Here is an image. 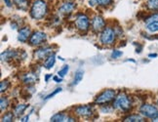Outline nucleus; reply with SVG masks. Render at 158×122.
Listing matches in <instances>:
<instances>
[{
    "label": "nucleus",
    "mask_w": 158,
    "mask_h": 122,
    "mask_svg": "<svg viewBox=\"0 0 158 122\" xmlns=\"http://www.w3.org/2000/svg\"><path fill=\"white\" fill-rule=\"evenodd\" d=\"M51 54H53L52 48L44 47V48H41V49H38V50H36L34 52V57L37 60H46Z\"/></svg>",
    "instance_id": "obj_11"
},
{
    "label": "nucleus",
    "mask_w": 158,
    "mask_h": 122,
    "mask_svg": "<svg viewBox=\"0 0 158 122\" xmlns=\"http://www.w3.org/2000/svg\"><path fill=\"white\" fill-rule=\"evenodd\" d=\"M48 6L44 0H35L30 8V16L34 20H41L46 16Z\"/></svg>",
    "instance_id": "obj_1"
},
{
    "label": "nucleus",
    "mask_w": 158,
    "mask_h": 122,
    "mask_svg": "<svg viewBox=\"0 0 158 122\" xmlns=\"http://www.w3.org/2000/svg\"><path fill=\"white\" fill-rule=\"evenodd\" d=\"M147 7L151 11H158V0H148Z\"/></svg>",
    "instance_id": "obj_21"
},
{
    "label": "nucleus",
    "mask_w": 158,
    "mask_h": 122,
    "mask_svg": "<svg viewBox=\"0 0 158 122\" xmlns=\"http://www.w3.org/2000/svg\"><path fill=\"white\" fill-rule=\"evenodd\" d=\"M28 119H29V115H27V116L22 118V121H28Z\"/></svg>",
    "instance_id": "obj_35"
},
{
    "label": "nucleus",
    "mask_w": 158,
    "mask_h": 122,
    "mask_svg": "<svg viewBox=\"0 0 158 122\" xmlns=\"http://www.w3.org/2000/svg\"><path fill=\"white\" fill-rule=\"evenodd\" d=\"M14 115L15 114H13L12 112H8V113H6L4 116L2 117V120L1 121H3V122H11V121H13V119H14Z\"/></svg>",
    "instance_id": "obj_24"
},
{
    "label": "nucleus",
    "mask_w": 158,
    "mask_h": 122,
    "mask_svg": "<svg viewBox=\"0 0 158 122\" xmlns=\"http://www.w3.org/2000/svg\"><path fill=\"white\" fill-rule=\"evenodd\" d=\"M55 63H56V56H55V54H51L50 56L45 60L44 66L47 69H50L54 66Z\"/></svg>",
    "instance_id": "obj_17"
},
{
    "label": "nucleus",
    "mask_w": 158,
    "mask_h": 122,
    "mask_svg": "<svg viewBox=\"0 0 158 122\" xmlns=\"http://www.w3.org/2000/svg\"><path fill=\"white\" fill-rule=\"evenodd\" d=\"M123 55V53L121 52V51H119V50H114L112 53H111V58L112 59H118V58H120L121 56Z\"/></svg>",
    "instance_id": "obj_29"
},
{
    "label": "nucleus",
    "mask_w": 158,
    "mask_h": 122,
    "mask_svg": "<svg viewBox=\"0 0 158 122\" xmlns=\"http://www.w3.org/2000/svg\"><path fill=\"white\" fill-rule=\"evenodd\" d=\"M69 65H64V68L58 72V75L63 78V77H64V76H65L66 73L69 72Z\"/></svg>",
    "instance_id": "obj_26"
},
{
    "label": "nucleus",
    "mask_w": 158,
    "mask_h": 122,
    "mask_svg": "<svg viewBox=\"0 0 158 122\" xmlns=\"http://www.w3.org/2000/svg\"><path fill=\"white\" fill-rule=\"evenodd\" d=\"M139 112L144 117L152 119V121H158V109L153 105L143 103L139 107Z\"/></svg>",
    "instance_id": "obj_3"
},
{
    "label": "nucleus",
    "mask_w": 158,
    "mask_h": 122,
    "mask_svg": "<svg viewBox=\"0 0 158 122\" xmlns=\"http://www.w3.org/2000/svg\"><path fill=\"white\" fill-rule=\"evenodd\" d=\"M115 36H116V32H115V30L113 28L106 27L102 32L101 42L104 45H111L115 40Z\"/></svg>",
    "instance_id": "obj_5"
},
{
    "label": "nucleus",
    "mask_w": 158,
    "mask_h": 122,
    "mask_svg": "<svg viewBox=\"0 0 158 122\" xmlns=\"http://www.w3.org/2000/svg\"><path fill=\"white\" fill-rule=\"evenodd\" d=\"M23 81L25 84L31 85L36 82V76L34 74H32V73H27V74L23 76Z\"/></svg>",
    "instance_id": "obj_19"
},
{
    "label": "nucleus",
    "mask_w": 158,
    "mask_h": 122,
    "mask_svg": "<svg viewBox=\"0 0 158 122\" xmlns=\"http://www.w3.org/2000/svg\"><path fill=\"white\" fill-rule=\"evenodd\" d=\"M51 121H53V122H64V121L72 122V121H75V119L73 117L68 116V115L60 112V113H56L55 115H53L51 117Z\"/></svg>",
    "instance_id": "obj_13"
},
{
    "label": "nucleus",
    "mask_w": 158,
    "mask_h": 122,
    "mask_svg": "<svg viewBox=\"0 0 158 122\" xmlns=\"http://www.w3.org/2000/svg\"><path fill=\"white\" fill-rule=\"evenodd\" d=\"M112 107L115 109L127 112L132 108V100L125 93H120L117 97H115Z\"/></svg>",
    "instance_id": "obj_2"
},
{
    "label": "nucleus",
    "mask_w": 158,
    "mask_h": 122,
    "mask_svg": "<svg viewBox=\"0 0 158 122\" xmlns=\"http://www.w3.org/2000/svg\"><path fill=\"white\" fill-rule=\"evenodd\" d=\"M4 2H5V4H6V6H7V7H12L11 0H4Z\"/></svg>",
    "instance_id": "obj_32"
},
{
    "label": "nucleus",
    "mask_w": 158,
    "mask_h": 122,
    "mask_svg": "<svg viewBox=\"0 0 158 122\" xmlns=\"http://www.w3.org/2000/svg\"><path fill=\"white\" fill-rule=\"evenodd\" d=\"M14 4L18 7V9H20L22 11H27L28 9V0H13Z\"/></svg>",
    "instance_id": "obj_15"
},
{
    "label": "nucleus",
    "mask_w": 158,
    "mask_h": 122,
    "mask_svg": "<svg viewBox=\"0 0 158 122\" xmlns=\"http://www.w3.org/2000/svg\"><path fill=\"white\" fill-rule=\"evenodd\" d=\"M31 35V30H30L29 27H23L19 30V34H18V40L20 42H27V39L30 37Z\"/></svg>",
    "instance_id": "obj_12"
},
{
    "label": "nucleus",
    "mask_w": 158,
    "mask_h": 122,
    "mask_svg": "<svg viewBox=\"0 0 158 122\" xmlns=\"http://www.w3.org/2000/svg\"><path fill=\"white\" fill-rule=\"evenodd\" d=\"M75 7H76L75 3L68 1V2L63 3L62 5L60 6L59 12H60V14L64 15V16H68V15H70L72 12L74 11Z\"/></svg>",
    "instance_id": "obj_10"
},
{
    "label": "nucleus",
    "mask_w": 158,
    "mask_h": 122,
    "mask_svg": "<svg viewBox=\"0 0 158 122\" xmlns=\"http://www.w3.org/2000/svg\"><path fill=\"white\" fill-rule=\"evenodd\" d=\"M112 3V0H98V4L102 7H106V6L110 5Z\"/></svg>",
    "instance_id": "obj_28"
},
{
    "label": "nucleus",
    "mask_w": 158,
    "mask_h": 122,
    "mask_svg": "<svg viewBox=\"0 0 158 122\" xmlns=\"http://www.w3.org/2000/svg\"><path fill=\"white\" fill-rule=\"evenodd\" d=\"M17 55H18V53L15 50H7V51H5L1 54V60L7 62V61H9V60L16 58Z\"/></svg>",
    "instance_id": "obj_14"
},
{
    "label": "nucleus",
    "mask_w": 158,
    "mask_h": 122,
    "mask_svg": "<svg viewBox=\"0 0 158 122\" xmlns=\"http://www.w3.org/2000/svg\"><path fill=\"white\" fill-rule=\"evenodd\" d=\"M47 39L46 33L42 32H34L29 37V43L33 46H39Z\"/></svg>",
    "instance_id": "obj_7"
},
{
    "label": "nucleus",
    "mask_w": 158,
    "mask_h": 122,
    "mask_svg": "<svg viewBox=\"0 0 158 122\" xmlns=\"http://www.w3.org/2000/svg\"><path fill=\"white\" fill-rule=\"evenodd\" d=\"M74 113L80 117L88 118L92 116L94 111L91 106H78L74 108Z\"/></svg>",
    "instance_id": "obj_8"
},
{
    "label": "nucleus",
    "mask_w": 158,
    "mask_h": 122,
    "mask_svg": "<svg viewBox=\"0 0 158 122\" xmlns=\"http://www.w3.org/2000/svg\"><path fill=\"white\" fill-rule=\"evenodd\" d=\"M27 107V105H26V103H20V105H18L14 108V114H15V116H21V115L23 112H25Z\"/></svg>",
    "instance_id": "obj_18"
},
{
    "label": "nucleus",
    "mask_w": 158,
    "mask_h": 122,
    "mask_svg": "<svg viewBox=\"0 0 158 122\" xmlns=\"http://www.w3.org/2000/svg\"><path fill=\"white\" fill-rule=\"evenodd\" d=\"M50 77H52V75H46V77H45L46 82H48V80H49V78H50Z\"/></svg>",
    "instance_id": "obj_36"
},
{
    "label": "nucleus",
    "mask_w": 158,
    "mask_h": 122,
    "mask_svg": "<svg viewBox=\"0 0 158 122\" xmlns=\"http://www.w3.org/2000/svg\"><path fill=\"white\" fill-rule=\"evenodd\" d=\"M116 96V92L112 89H106L104 92L101 93L98 97L96 98L95 103L97 105H104V103H107L115 99Z\"/></svg>",
    "instance_id": "obj_4"
},
{
    "label": "nucleus",
    "mask_w": 158,
    "mask_h": 122,
    "mask_svg": "<svg viewBox=\"0 0 158 122\" xmlns=\"http://www.w3.org/2000/svg\"><path fill=\"white\" fill-rule=\"evenodd\" d=\"M10 86V82L8 80H3L1 81V83H0V91H1V93H3L4 91H6Z\"/></svg>",
    "instance_id": "obj_25"
},
{
    "label": "nucleus",
    "mask_w": 158,
    "mask_h": 122,
    "mask_svg": "<svg viewBox=\"0 0 158 122\" xmlns=\"http://www.w3.org/2000/svg\"><path fill=\"white\" fill-rule=\"evenodd\" d=\"M95 4H98V0H90V5L94 6Z\"/></svg>",
    "instance_id": "obj_33"
},
{
    "label": "nucleus",
    "mask_w": 158,
    "mask_h": 122,
    "mask_svg": "<svg viewBox=\"0 0 158 122\" xmlns=\"http://www.w3.org/2000/svg\"><path fill=\"white\" fill-rule=\"evenodd\" d=\"M83 75H84V71L82 69H78L75 74H74V78H73V82H72V85H77L79 84L83 79Z\"/></svg>",
    "instance_id": "obj_20"
},
{
    "label": "nucleus",
    "mask_w": 158,
    "mask_h": 122,
    "mask_svg": "<svg viewBox=\"0 0 158 122\" xmlns=\"http://www.w3.org/2000/svg\"><path fill=\"white\" fill-rule=\"evenodd\" d=\"M53 79H54V81H55V82H57V83L62 82V77L59 76V75H58V76H54Z\"/></svg>",
    "instance_id": "obj_31"
},
{
    "label": "nucleus",
    "mask_w": 158,
    "mask_h": 122,
    "mask_svg": "<svg viewBox=\"0 0 158 122\" xmlns=\"http://www.w3.org/2000/svg\"><path fill=\"white\" fill-rule=\"evenodd\" d=\"M147 29L151 33L157 32H158V22H152V23H147Z\"/></svg>",
    "instance_id": "obj_22"
},
{
    "label": "nucleus",
    "mask_w": 158,
    "mask_h": 122,
    "mask_svg": "<svg viewBox=\"0 0 158 122\" xmlns=\"http://www.w3.org/2000/svg\"><path fill=\"white\" fill-rule=\"evenodd\" d=\"M75 26L80 32H87L90 27V21L88 19V17L84 14L78 15L75 20Z\"/></svg>",
    "instance_id": "obj_6"
},
{
    "label": "nucleus",
    "mask_w": 158,
    "mask_h": 122,
    "mask_svg": "<svg viewBox=\"0 0 158 122\" xmlns=\"http://www.w3.org/2000/svg\"><path fill=\"white\" fill-rule=\"evenodd\" d=\"M123 121H125V122H143L144 118L139 114H132V115H129V116H127L126 118H124Z\"/></svg>",
    "instance_id": "obj_16"
},
{
    "label": "nucleus",
    "mask_w": 158,
    "mask_h": 122,
    "mask_svg": "<svg viewBox=\"0 0 158 122\" xmlns=\"http://www.w3.org/2000/svg\"><path fill=\"white\" fill-rule=\"evenodd\" d=\"M152 22H158V13H155L153 15L149 16L147 20H145V23H149Z\"/></svg>",
    "instance_id": "obj_27"
},
{
    "label": "nucleus",
    "mask_w": 158,
    "mask_h": 122,
    "mask_svg": "<svg viewBox=\"0 0 158 122\" xmlns=\"http://www.w3.org/2000/svg\"><path fill=\"white\" fill-rule=\"evenodd\" d=\"M91 26L95 32H100L106 28V22L101 16H95L91 22Z\"/></svg>",
    "instance_id": "obj_9"
},
{
    "label": "nucleus",
    "mask_w": 158,
    "mask_h": 122,
    "mask_svg": "<svg viewBox=\"0 0 158 122\" xmlns=\"http://www.w3.org/2000/svg\"><path fill=\"white\" fill-rule=\"evenodd\" d=\"M9 106V102L7 98L1 97V100H0V107H1V111H4L6 108Z\"/></svg>",
    "instance_id": "obj_23"
},
{
    "label": "nucleus",
    "mask_w": 158,
    "mask_h": 122,
    "mask_svg": "<svg viewBox=\"0 0 158 122\" xmlns=\"http://www.w3.org/2000/svg\"><path fill=\"white\" fill-rule=\"evenodd\" d=\"M148 57L149 58H156L157 57V54H149Z\"/></svg>",
    "instance_id": "obj_34"
},
{
    "label": "nucleus",
    "mask_w": 158,
    "mask_h": 122,
    "mask_svg": "<svg viewBox=\"0 0 158 122\" xmlns=\"http://www.w3.org/2000/svg\"><path fill=\"white\" fill-rule=\"evenodd\" d=\"M60 91H62V88H57L56 90H55L54 91V92L53 93H51V94H49V95H48L46 98H45V99L46 100H48V99H50V98H52L53 96H55V95H56V94H58V93H60Z\"/></svg>",
    "instance_id": "obj_30"
}]
</instances>
